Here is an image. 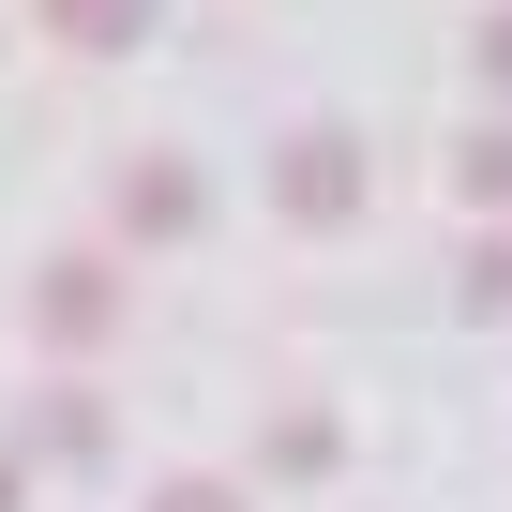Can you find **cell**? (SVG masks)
Here are the masks:
<instances>
[{"label": "cell", "mask_w": 512, "mask_h": 512, "mask_svg": "<svg viewBox=\"0 0 512 512\" xmlns=\"http://www.w3.org/2000/svg\"><path fill=\"white\" fill-rule=\"evenodd\" d=\"M272 211H287V226H347V211H362V136H347V121H302V136L272 151Z\"/></svg>", "instance_id": "1"}, {"label": "cell", "mask_w": 512, "mask_h": 512, "mask_svg": "<svg viewBox=\"0 0 512 512\" xmlns=\"http://www.w3.org/2000/svg\"><path fill=\"white\" fill-rule=\"evenodd\" d=\"M31 332H46L61 362H91V347L121 332V256H46V272H31Z\"/></svg>", "instance_id": "2"}, {"label": "cell", "mask_w": 512, "mask_h": 512, "mask_svg": "<svg viewBox=\"0 0 512 512\" xmlns=\"http://www.w3.org/2000/svg\"><path fill=\"white\" fill-rule=\"evenodd\" d=\"M196 211H211V196H196L181 151H136V166H121V241H196Z\"/></svg>", "instance_id": "3"}, {"label": "cell", "mask_w": 512, "mask_h": 512, "mask_svg": "<svg viewBox=\"0 0 512 512\" xmlns=\"http://www.w3.org/2000/svg\"><path fill=\"white\" fill-rule=\"evenodd\" d=\"M31 452H46V467H91V452H106V392H91V377L31 392Z\"/></svg>", "instance_id": "4"}, {"label": "cell", "mask_w": 512, "mask_h": 512, "mask_svg": "<svg viewBox=\"0 0 512 512\" xmlns=\"http://www.w3.org/2000/svg\"><path fill=\"white\" fill-rule=\"evenodd\" d=\"M151 31V0H46V46H76V61H121Z\"/></svg>", "instance_id": "5"}, {"label": "cell", "mask_w": 512, "mask_h": 512, "mask_svg": "<svg viewBox=\"0 0 512 512\" xmlns=\"http://www.w3.org/2000/svg\"><path fill=\"white\" fill-rule=\"evenodd\" d=\"M467 317H512V241H467V272H452Z\"/></svg>", "instance_id": "6"}, {"label": "cell", "mask_w": 512, "mask_h": 512, "mask_svg": "<svg viewBox=\"0 0 512 512\" xmlns=\"http://www.w3.org/2000/svg\"><path fill=\"white\" fill-rule=\"evenodd\" d=\"M452 181H467V196H512V121H482V136L452 151Z\"/></svg>", "instance_id": "7"}, {"label": "cell", "mask_w": 512, "mask_h": 512, "mask_svg": "<svg viewBox=\"0 0 512 512\" xmlns=\"http://www.w3.org/2000/svg\"><path fill=\"white\" fill-rule=\"evenodd\" d=\"M151 512H256L241 482H211V467H181V482H151Z\"/></svg>", "instance_id": "8"}, {"label": "cell", "mask_w": 512, "mask_h": 512, "mask_svg": "<svg viewBox=\"0 0 512 512\" xmlns=\"http://www.w3.org/2000/svg\"><path fill=\"white\" fill-rule=\"evenodd\" d=\"M467 61H482V91H512V0H497V16L467 31Z\"/></svg>", "instance_id": "9"}, {"label": "cell", "mask_w": 512, "mask_h": 512, "mask_svg": "<svg viewBox=\"0 0 512 512\" xmlns=\"http://www.w3.org/2000/svg\"><path fill=\"white\" fill-rule=\"evenodd\" d=\"M16 497H31V467H16V452H0V512H16Z\"/></svg>", "instance_id": "10"}]
</instances>
